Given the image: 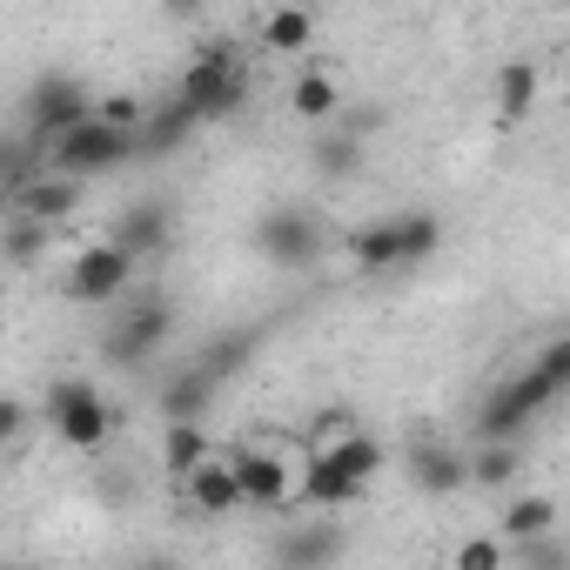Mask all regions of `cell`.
Returning <instances> with one entry per match:
<instances>
[{"label":"cell","instance_id":"obj_16","mask_svg":"<svg viewBox=\"0 0 570 570\" xmlns=\"http://www.w3.org/2000/svg\"><path fill=\"white\" fill-rule=\"evenodd\" d=\"M222 396V383L202 370V363H188L181 376H168L161 383V423H202V410Z\"/></svg>","mask_w":570,"mask_h":570},{"label":"cell","instance_id":"obj_20","mask_svg":"<svg viewBox=\"0 0 570 570\" xmlns=\"http://www.w3.org/2000/svg\"><path fill=\"white\" fill-rule=\"evenodd\" d=\"M75 202H81V181L41 175L35 188H21V195H14V215H21V222H35V228H55V222H68V215H75Z\"/></svg>","mask_w":570,"mask_h":570},{"label":"cell","instance_id":"obj_9","mask_svg":"<svg viewBox=\"0 0 570 570\" xmlns=\"http://www.w3.org/2000/svg\"><path fill=\"white\" fill-rule=\"evenodd\" d=\"M517 390H523V403L543 416L557 396H570V336H550L523 370H517Z\"/></svg>","mask_w":570,"mask_h":570},{"label":"cell","instance_id":"obj_15","mask_svg":"<svg viewBox=\"0 0 570 570\" xmlns=\"http://www.w3.org/2000/svg\"><path fill=\"white\" fill-rule=\"evenodd\" d=\"M181 497H188L202 517H228V510H242V476H235V456L202 463V470L181 483Z\"/></svg>","mask_w":570,"mask_h":570},{"label":"cell","instance_id":"obj_30","mask_svg":"<svg viewBox=\"0 0 570 570\" xmlns=\"http://www.w3.org/2000/svg\"><path fill=\"white\" fill-rule=\"evenodd\" d=\"M503 563H510V543L503 537H463L456 557H450V570H503Z\"/></svg>","mask_w":570,"mask_h":570},{"label":"cell","instance_id":"obj_14","mask_svg":"<svg viewBox=\"0 0 570 570\" xmlns=\"http://www.w3.org/2000/svg\"><path fill=\"white\" fill-rule=\"evenodd\" d=\"M410 476L423 497H456L470 483V456H456L450 443H416L410 450Z\"/></svg>","mask_w":570,"mask_h":570},{"label":"cell","instance_id":"obj_28","mask_svg":"<svg viewBox=\"0 0 570 570\" xmlns=\"http://www.w3.org/2000/svg\"><path fill=\"white\" fill-rule=\"evenodd\" d=\"M323 456H336L356 483H376V470H383V443H376L370 430H356L350 443H336V450H323Z\"/></svg>","mask_w":570,"mask_h":570},{"label":"cell","instance_id":"obj_7","mask_svg":"<svg viewBox=\"0 0 570 570\" xmlns=\"http://www.w3.org/2000/svg\"><path fill=\"white\" fill-rule=\"evenodd\" d=\"M255 248H262L275 268H309L316 248H323L316 215H309V208H268V215L255 222Z\"/></svg>","mask_w":570,"mask_h":570},{"label":"cell","instance_id":"obj_26","mask_svg":"<svg viewBox=\"0 0 570 570\" xmlns=\"http://www.w3.org/2000/svg\"><path fill=\"white\" fill-rule=\"evenodd\" d=\"M309 161H316L323 175H336V181H343V175H356V161H363V141H356L350 128H323V135H316V148H309Z\"/></svg>","mask_w":570,"mask_h":570},{"label":"cell","instance_id":"obj_21","mask_svg":"<svg viewBox=\"0 0 570 570\" xmlns=\"http://www.w3.org/2000/svg\"><path fill=\"white\" fill-rule=\"evenodd\" d=\"M490 108H497L503 128L530 121V108H537V61H503L497 68V88H490Z\"/></svg>","mask_w":570,"mask_h":570},{"label":"cell","instance_id":"obj_31","mask_svg":"<svg viewBox=\"0 0 570 570\" xmlns=\"http://www.w3.org/2000/svg\"><path fill=\"white\" fill-rule=\"evenodd\" d=\"M255 356V336H222V343H208V356H202V370L215 376V383H228L242 363Z\"/></svg>","mask_w":570,"mask_h":570},{"label":"cell","instance_id":"obj_6","mask_svg":"<svg viewBox=\"0 0 570 570\" xmlns=\"http://www.w3.org/2000/svg\"><path fill=\"white\" fill-rule=\"evenodd\" d=\"M168 336H175V303H168V296H148V303H135L128 316L108 323L101 356H108V363H148Z\"/></svg>","mask_w":570,"mask_h":570},{"label":"cell","instance_id":"obj_2","mask_svg":"<svg viewBox=\"0 0 570 570\" xmlns=\"http://www.w3.org/2000/svg\"><path fill=\"white\" fill-rule=\"evenodd\" d=\"M48 430L68 443V450H101L115 436V403L88 383V376H61L48 390Z\"/></svg>","mask_w":570,"mask_h":570},{"label":"cell","instance_id":"obj_25","mask_svg":"<svg viewBox=\"0 0 570 570\" xmlns=\"http://www.w3.org/2000/svg\"><path fill=\"white\" fill-rule=\"evenodd\" d=\"M396 222H403V268H423V262L443 248V222H436L430 208H403Z\"/></svg>","mask_w":570,"mask_h":570},{"label":"cell","instance_id":"obj_17","mask_svg":"<svg viewBox=\"0 0 570 570\" xmlns=\"http://www.w3.org/2000/svg\"><path fill=\"white\" fill-rule=\"evenodd\" d=\"M202 463H215V430L208 423H168L161 430V470L175 483H188Z\"/></svg>","mask_w":570,"mask_h":570},{"label":"cell","instance_id":"obj_22","mask_svg":"<svg viewBox=\"0 0 570 570\" xmlns=\"http://www.w3.org/2000/svg\"><path fill=\"white\" fill-rule=\"evenodd\" d=\"M289 108H296L309 128H336V121H343V88H336L323 68H303L296 88H289Z\"/></svg>","mask_w":570,"mask_h":570},{"label":"cell","instance_id":"obj_3","mask_svg":"<svg viewBox=\"0 0 570 570\" xmlns=\"http://www.w3.org/2000/svg\"><path fill=\"white\" fill-rule=\"evenodd\" d=\"M121 161H135V135H121L108 121H88V128L48 141V175H61V181H95V175H115Z\"/></svg>","mask_w":570,"mask_h":570},{"label":"cell","instance_id":"obj_34","mask_svg":"<svg viewBox=\"0 0 570 570\" xmlns=\"http://www.w3.org/2000/svg\"><path fill=\"white\" fill-rule=\"evenodd\" d=\"M135 570H181V563H168V557H148V563H135Z\"/></svg>","mask_w":570,"mask_h":570},{"label":"cell","instance_id":"obj_10","mask_svg":"<svg viewBox=\"0 0 570 570\" xmlns=\"http://www.w3.org/2000/svg\"><path fill=\"white\" fill-rule=\"evenodd\" d=\"M537 423V410L523 403L517 376H503L483 403H476V443H523V430Z\"/></svg>","mask_w":570,"mask_h":570},{"label":"cell","instance_id":"obj_19","mask_svg":"<svg viewBox=\"0 0 570 570\" xmlns=\"http://www.w3.org/2000/svg\"><path fill=\"white\" fill-rule=\"evenodd\" d=\"M497 537L517 550V543H537V537H557V503L543 497V490H523V497H510L503 503V517H497Z\"/></svg>","mask_w":570,"mask_h":570},{"label":"cell","instance_id":"obj_13","mask_svg":"<svg viewBox=\"0 0 570 570\" xmlns=\"http://www.w3.org/2000/svg\"><path fill=\"white\" fill-rule=\"evenodd\" d=\"M350 262H356L363 275H396V268H403V222H396V215L363 222V228L350 235Z\"/></svg>","mask_w":570,"mask_h":570},{"label":"cell","instance_id":"obj_29","mask_svg":"<svg viewBox=\"0 0 570 570\" xmlns=\"http://www.w3.org/2000/svg\"><path fill=\"white\" fill-rule=\"evenodd\" d=\"M95 121H108V128L135 135V128H148V101H141V95H128V88H115V95H101Z\"/></svg>","mask_w":570,"mask_h":570},{"label":"cell","instance_id":"obj_11","mask_svg":"<svg viewBox=\"0 0 570 570\" xmlns=\"http://www.w3.org/2000/svg\"><path fill=\"white\" fill-rule=\"evenodd\" d=\"M115 248H128L135 262H148V255H168V242H175V215L161 208V202H135V208H121V222H115V235H108Z\"/></svg>","mask_w":570,"mask_h":570},{"label":"cell","instance_id":"obj_35","mask_svg":"<svg viewBox=\"0 0 570 570\" xmlns=\"http://www.w3.org/2000/svg\"><path fill=\"white\" fill-rule=\"evenodd\" d=\"M563 95H570V68H563Z\"/></svg>","mask_w":570,"mask_h":570},{"label":"cell","instance_id":"obj_24","mask_svg":"<svg viewBox=\"0 0 570 570\" xmlns=\"http://www.w3.org/2000/svg\"><path fill=\"white\" fill-rule=\"evenodd\" d=\"M523 476V450L517 443H476V456H470V483L476 490H510Z\"/></svg>","mask_w":570,"mask_h":570},{"label":"cell","instance_id":"obj_23","mask_svg":"<svg viewBox=\"0 0 570 570\" xmlns=\"http://www.w3.org/2000/svg\"><path fill=\"white\" fill-rule=\"evenodd\" d=\"M309 41H316V14H303V8H268L262 14V48L268 55H309Z\"/></svg>","mask_w":570,"mask_h":570},{"label":"cell","instance_id":"obj_32","mask_svg":"<svg viewBox=\"0 0 570 570\" xmlns=\"http://www.w3.org/2000/svg\"><path fill=\"white\" fill-rule=\"evenodd\" d=\"M517 570H570V543H563V537L517 543Z\"/></svg>","mask_w":570,"mask_h":570},{"label":"cell","instance_id":"obj_4","mask_svg":"<svg viewBox=\"0 0 570 570\" xmlns=\"http://www.w3.org/2000/svg\"><path fill=\"white\" fill-rule=\"evenodd\" d=\"M95 108H101V95H88L75 75H41V81H35V95H28V128H35V141L48 148V141H61V135H75V128H88V121H95Z\"/></svg>","mask_w":570,"mask_h":570},{"label":"cell","instance_id":"obj_18","mask_svg":"<svg viewBox=\"0 0 570 570\" xmlns=\"http://www.w3.org/2000/svg\"><path fill=\"white\" fill-rule=\"evenodd\" d=\"M363 490H370V483H356L336 456H309V463H303V503H309V510H350Z\"/></svg>","mask_w":570,"mask_h":570},{"label":"cell","instance_id":"obj_1","mask_svg":"<svg viewBox=\"0 0 570 570\" xmlns=\"http://www.w3.org/2000/svg\"><path fill=\"white\" fill-rule=\"evenodd\" d=\"M175 101H181L195 121H228V115H242V101H248V61H242V48H235V41H208V48L181 68Z\"/></svg>","mask_w":570,"mask_h":570},{"label":"cell","instance_id":"obj_12","mask_svg":"<svg viewBox=\"0 0 570 570\" xmlns=\"http://www.w3.org/2000/svg\"><path fill=\"white\" fill-rule=\"evenodd\" d=\"M343 557V530L336 523H303L275 537V570H330Z\"/></svg>","mask_w":570,"mask_h":570},{"label":"cell","instance_id":"obj_33","mask_svg":"<svg viewBox=\"0 0 570 570\" xmlns=\"http://www.w3.org/2000/svg\"><path fill=\"white\" fill-rule=\"evenodd\" d=\"M0 430H8V436L28 430V403H21V396H8V410H0Z\"/></svg>","mask_w":570,"mask_h":570},{"label":"cell","instance_id":"obj_27","mask_svg":"<svg viewBox=\"0 0 570 570\" xmlns=\"http://www.w3.org/2000/svg\"><path fill=\"white\" fill-rule=\"evenodd\" d=\"M195 128H202V121H195V115H188L181 101H168V108H155V115H148V128H141V141H148V148L161 155V148H181V141H188Z\"/></svg>","mask_w":570,"mask_h":570},{"label":"cell","instance_id":"obj_5","mask_svg":"<svg viewBox=\"0 0 570 570\" xmlns=\"http://www.w3.org/2000/svg\"><path fill=\"white\" fill-rule=\"evenodd\" d=\"M128 282H135V255L115 248V242H88V248L68 262L61 289H68V303H81V309H108Z\"/></svg>","mask_w":570,"mask_h":570},{"label":"cell","instance_id":"obj_8","mask_svg":"<svg viewBox=\"0 0 570 570\" xmlns=\"http://www.w3.org/2000/svg\"><path fill=\"white\" fill-rule=\"evenodd\" d=\"M235 476H242V503H255V510H282V503L303 497L296 470L282 463L275 450H242V456H235Z\"/></svg>","mask_w":570,"mask_h":570}]
</instances>
